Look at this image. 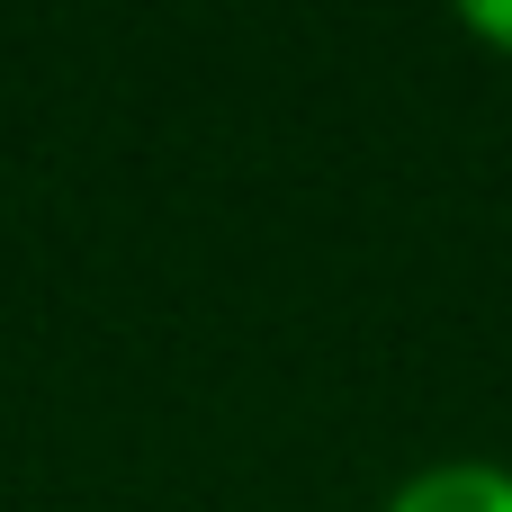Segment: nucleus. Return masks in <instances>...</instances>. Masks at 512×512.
<instances>
[{
    "label": "nucleus",
    "mask_w": 512,
    "mask_h": 512,
    "mask_svg": "<svg viewBox=\"0 0 512 512\" xmlns=\"http://www.w3.org/2000/svg\"><path fill=\"white\" fill-rule=\"evenodd\" d=\"M378 512H512V468L504 459H432Z\"/></svg>",
    "instance_id": "f257e3e1"
},
{
    "label": "nucleus",
    "mask_w": 512,
    "mask_h": 512,
    "mask_svg": "<svg viewBox=\"0 0 512 512\" xmlns=\"http://www.w3.org/2000/svg\"><path fill=\"white\" fill-rule=\"evenodd\" d=\"M468 36H486V45H504V54H512V9L477 0V9H468Z\"/></svg>",
    "instance_id": "f03ea898"
}]
</instances>
